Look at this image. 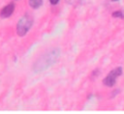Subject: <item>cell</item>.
Here are the masks:
<instances>
[{"label":"cell","mask_w":124,"mask_h":114,"mask_svg":"<svg viewBox=\"0 0 124 114\" xmlns=\"http://www.w3.org/2000/svg\"><path fill=\"white\" fill-rule=\"evenodd\" d=\"M121 73H122V68H121V67H117L116 69H114L113 71H111L107 75V77L103 80L104 84L107 85V86H108V87L113 86V85L115 84L116 78H117L119 75H121Z\"/></svg>","instance_id":"7a4b0ae2"},{"label":"cell","mask_w":124,"mask_h":114,"mask_svg":"<svg viewBox=\"0 0 124 114\" xmlns=\"http://www.w3.org/2000/svg\"><path fill=\"white\" fill-rule=\"evenodd\" d=\"M43 4V0H29V5L33 9H38Z\"/></svg>","instance_id":"277c9868"},{"label":"cell","mask_w":124,"mask_h":114,"mask_svg":"<svg viewBox=\"0 0 124 114\" xmlns=\"http://www.w3.org/2000/svg\"><path fill=\"white\" fill-rule=\"evenodd\" d=\"M14 10H15V4L14 3H10L8 4L7 6H5L1 12H0V15L2 18H7L9 16L12 15V14L14 13Z\"/></svg>","instance_id":"3957f363"},{"label":"cell","mask_w":124,"mask_h":114,"mask_svg":"<svg viewBox=\"0 0 124 114\" xmlns=\"http://www.w3.org/2000/svg\"><path fill=\"white\" fill-rule=\"evenodd\" d=\"M49 2H50V4L55 5V4H57V3L59 2V0H49Z\"/></svg>","instance_id":"8992f818"},{"label":"cell","mask_w":124,"mask_h":114,"mask_svg":"<svg viewBox=\"0 0 124 114\" xmlns=\"http://www.w3.org/2000/svg\"><path fill=\"white\" fill-rule=\"evenodd\" d=\"M32 25V18L29 15L22 16L16 25V33L18 36H24L30 29Z\"/></svg>","instance_id":"6da1fadb"},{"label":"cell","mask_w":124,"mask_h":114,"mask_svg":"<svg viewBox=\"0 0 124 114\" xmlns=\"http://www.w3.org/2000/svg\"><path fill=\"white\" fill-rule=\"evenodd\" d=\"M112 16L113 17H123V14H122V12L117 11V12H114L112 14Z\"/></svg>","instance_id":"5b68a950"},{"label":"cell","mask_w":124,"mask_h":114,"mask_svg":"<svg viewBox=\"0 0 124 114\" xmlns=\"http://www.w3.org/2000/svg\"><path fill=\"white\" fill-rule=\"evenodd\" d=\"M112 1H117V0H112Z\"/></svg>","instance_id":"52a82bcc"}]
</instances>
